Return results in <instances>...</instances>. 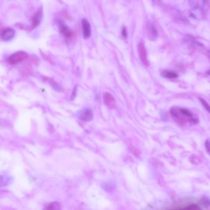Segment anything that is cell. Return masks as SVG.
<instances>
[{
	"label": "cell",
	"mask_w": 210,
	"mask_h": 210,
	"mask_svg": "<svg viewBox=\"0 0 210 210\" xmlns=\"http://www.w3.org/2000/svg\"><path fill=\"white\" fill-rule=\"evenodd\" d=\"M28 57V54L25 52L19 51L12 54L7 59V62L11 64H17L25 60Z\"/></svg>",
	"instance_id": "6da1fadb"
},
{
	"label": "cell",
	"mask_w": 210,
	"mask_h": 210,
	"mask_svg": "<svg viewBox=\"0 0 210 210\" xmlns=\"http://www.w3.org/2000/svg\"><path fill=\"white\" fill-rule=\"evenodd\" d=\"M138 52L141 62L146 66L149 65V61L147 58V53L146 51V47L145 45L142 43H140L138 45Z\"/></svg>",
	"instance_id": "7a4b0ae2"
},
{
	"label": "cell",
	"mask_w": 210,
	"mask_h": 210,
	"mask_svg": "<svg viewBox=\"0 0 210 210\" xmlns=\"http://www.w3.org/2000/svg\"><path fill=\"white\" fill-rule=\"evenodd\" d=\"M57 24H58L60 32L65 37H66V38H71L73 36V32L71 31L70 28L64 22L61 21H59L58 22H57Z\"/></svg>",
	"instance_id": "3957f363"
},
{
	"label": "cell",
	"mask_w": 210,
	"mask_h": 210,
	"mask_svg": "<svg viewBox=\"0 0 210 210\" xmlns=\"http://www.w3.org/2000/svg\"><path fill=\"white\" fill-rule=\"evenodd\" d=\"M147 35L151 41H155L158 38V32L155 26L151 22H148L147 24Z\"/></svg>",
	"instance_id": "277c9868"
},
{
	"label": "cell",
	"mask_w": 210,
	"mask_h": 210,
	"mask_svg": "<svg viewBox=\"0 0 210 210\" xmlns=\"http://www.w3.org/2000/svg\"><path fill=\"white\" fill-rule=\"evenodd\" d=\"M82 26L83 30V36L84 39H88L91 35V26L86 19L82 20Z\"/></svg>",
	"instance_id": "5b68a950"
},
{
	"label": "cell",
	"mask_w": 210,
	"mask_h": 210,
	"mask_svg": "<svg viewBox=\"0 0 210 210\" xmlns=\"http://www.w3.org/2000/svg\"><path fill=\"white\" fill-rule=\"evenodd\" d=\"M14 35H15V31L11 28H7L3 32L1 38L4 41H7L12 40Z\"/></svg>",
	"instance_id": "8992f818"
},
{
	"label": "cell",
	"mask_w": 210,
	"mask_h": 210,
	"mask_svg": "<svg viewBox=\"0 0 210 210\" xmlns=\"http://www.w3.org/2000/svg\"><path fill=\"white\" fill-rule=\"evenodd\" d=\"M42 16H43V14H42V10H38L36 12L32 20V24H31L32 28H35L40 24L42 19Z\"/></svg>",
	"instance_id": "52a82bcc"
},
{
	"label": "cell",
	"mask_w": 210,
	"mask_h": 210,
	"mask_svg": "<svg viewBox=\"0 0 210 210\" xmlns=\"http://www.w3.org/2000/svg\"><path fill=\"white\" fill-rule=\"evenodd\" d=\"M104 104L106 105L108 107H111L114 106V102H115V99H114L112 95L109 93H105L104 94Z\"/></svg>",
	"instance_id": "ba28073f"
},
{
	"label": "cell",
	"mask_w": 210,
	"mask_h": 210,
	"mask_svg": "<svg viewBox=\"0 0 210 210\" xmlns=\"http://www.w3.org/2000/svg\"><path fill=\"white\" fill-rule=\"evenodd\" d=\"M92 116L93 115L92 111L90 110L87 109L85 110L82 113V114H81L80 118L82 120L84 121H89L90 120H91Z\"/></svg>",
	"instance_id": "9c48e42d"
},
{
	"label": "cell",
	"mask_w": 210,
	"mask_h": 210,
	"mask_svg": "<svg viewBox=\"0 0 210 210\" xmlns=\"http://www.w3.org/2000/svg\"><path fill=\"white\" fill-rule=\"evenodd\" d=\"M161 75L162 76H164V77L167 78H177L178 76V74L173 71L165 70V71H162Z\"/></svg>",
	"instance_id": "30bf717a"
},
{
	"label": "cell",
	"mask_w": 210,
	"mask_h": 210,
	"mask_svg": "<svg viewBox=\"0 0 210 210\" xmlns=\"http://www.w3.org/2000/svg\"><path fill=\"white\" fill-rule=\"evenodd\" d=\"M9 178L6 176H0V187H3L6 186L9 184Z\"/></svg>",
	"instance_id": "8fae6325"
},
{
	"label": "cell",
	"mask_w": 210,
	"mask_h": 210,
	"mask_svg": "<svg viewBox=\"0 0 210 210\" xmlns=\"http://www.w3.org/2000/svg\"><path fill=\"white\" fill-rule=\"evenodd\" d=\"M199 100L200 101V102H202V104H203V106L205 107V108L206 109L209 113H210V106L207 103V102L202 98H199Z\"/></svg>",
	"instance_id": "7c38bea8"
},
{
	"label": "cell",
	"mask_w": 210,
	"mask_h": 210,
	"mask_svg": "<svg viewBox=\"0 0 210 210\" xmlns=\"http://www.w3.org/2000/svg\"><path fill=\"white\" fill-rule=\"evenodd\" d=\"M179 112L181 113H182L183 115H184L185 116H187L188 117H190L192 118V114L190 113L189 111H188L186 109H180L179 110Z\"/></svg>",
	"instance_id": "4fadbf2b"
},
{
	"label": "cell",
	"mask_w": 210,
	"mask_h": 210,
	"mask_svg": "<svg viewBox=\"0 0 210 210\" xmlns=\"http://www.w3.org/2000/svg\"><path fill=\"white\" fill-rule=\"evenodd\" d=\"M59 205L58 203H52L48 205V207H46V209H59Z\"/></svg>",
	"instance_id": "5bb4252c"
},
{
	"label": "cell",
	"mask_w": 210,
	"mask_h": 210,
	"mask_svg": "<svg viewBox=\"0 0 210 210\" xmlns=\"http://www.w3.org/2000/svg\"><path fill=\"white\" fill-rule=\"evenodd\" d=\"M205 145L208 154L210 155V139H207L205 141Z\"/></svg>",
	"instance_id": "9a60e30c"
},
{
	"label": "cell",
	"mask_w": 210,
	"mask_h": 210,
	"mask_svg": "<svg viewBox=\"0 0 210 210\" xmlns=\"http://www.w3.org/2000/svg\"><path fill=\"white\" fill-rule=\"evenodd\" d=\"M122 36L124 38H127V28L125 27H123L122 28Z\"/></svg>",
	"instance_id": "2e32d148"
},
{
	"label": "cell",
	"mask_w": 210,
	"mask_h": 210,
	"mask_svg": "<svg viewBox=\"0 0 210 210\" xmlns=\"http://www.w3.org/2000/svg\"><path fill=\"white\" fill-rule=\"evenodd\" d=\"M189 4H190V6H192V5H194V4H195V0H189Z\"/></svg>",
	"instance_id": "e0dca14e"
},
{
	"label": "cell",
	"mask_w": 210,
	"mask_h": 210,
	"mask_svg": "<svg viewBox=\"0 0 210 210\" xmlns=\"http://www.w3.org/2000/svg\"><path fill=\"white\" fill-rule=\"evenodd\" d=\"M159 1H160V0H153V2H154V3H159Z\"/></svg>",
	"instance_id": "ac0fdd59"
},
{
	"label": "cell",
	"mask_w": 210,
	"mask_h": 210,
	"mask_svg": "<svg viewBox=\"0 0 210 210\" xmlns=\"http://www.w3.org/2000/svg\"><path fill=\"white\" fill-rule=\"evenodd\" d=\"M207 73L208 75H210V70H209L208 71H207Z\"/></svg>",
	"instance_id": "d6986e66"
}]
</instances>
